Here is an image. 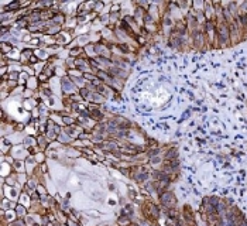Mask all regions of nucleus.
I'll return each instance as SVG.
<instances>
[{
    "mask_svg": "<svg viewBox=\"0 0 247 226\" xmlns=\"http://www.w3.org/2000/svg\"><path fill=\"white\" fill-rule=\"evenodd\" d=\"M117 223L119 225H123V226H130L132 223H130V218H129V215H123V216H120L119 219H117Z\"/></svg>",
    "mask_w": 247,
    "mask_h": 226,
    "instance_id": "3",
    "label": "nucleus"
},
{
    "mask_svg": "<svg viewBox=\"0 0 247 226\" xmlns=\"http://www.w3.org/2000/svg\"><path fill=\"white\" fill-rule=\"evenodd\" d=\"M98 78L103 79L106 84H112V81H110V76H109L106 72H98Z\"/></svg>",
    "mask_w": 247,
    "mask_h": 226,
    "instance_id": "4",
    "label": "nucleus"
},
{
    "mask_svg": "<svg viewBox=\"0 0 247 226\" xmlns=\"http://www.w3.org/2000/svg\"><path fill=\"white\" fill-rule=\"evenodd\" d=\"M23 55H26L27 58H31V57H33V52L30 51V50H24V51H23Z\"/></svg>",
    "mask_w": 247,
    "mask_h": 226,
    "instance_id": "8",
    "label": "nucleus"
},
{
    "mask_svg": "<svg viewBox=\"0 0 247 226\" xmlns=\"http://www.w3.org/2000/svg\"><path fill=\"white\" fill-rule=\"evenodd\" d=\"M62 88L65 89V92L66 90H68V92H74V89H75V88H74V84L69 82L68 78H64V79H62Z\"/></svg>",
    "mask_w": 247,
    "mask_h": 226,
    "instance_id": "2",
    "label": "nucleus"
},
{
    "mask_svg": "<svg viewBox=\"0 0 247 226\" xmlns=\"http://www.w3.org/2000/svg\"><path fill=\"white\" fill-rule=\"evenodd\" d=\"M130 226H138V225H133V223H132V225H130Z\"/></svg>",
    "mask_w": 247,
    "mask_h": 226,
    "instance_id": "21",
    "label": "nucleus"
},
{
    "mask_svg": "<svg viewBox=\"0 0 247 226\" xmlns=\"http://www.w3.org/2000/svg\"><path fill=\"white\" fill-rule=\"evenodd\" d=\"M95 6H96V10H99V9H102V7H103V4H102V3H96Z\"/></svg>",
    "mask_w": 247,
    "mask_h": 226,
    "instance_id": "16",
    "label": "nucleus"
},
{
    "mask_svg": "<svg viewBox=\"0 0 247 226\" xmlns=\"http://www.w3.org/2000/svg\"><path fill=\"white\" fill-rule=\"evenodd\" d=\"M1 50H3V52H6V51H10L11 50V47H7V44H1Z\"/></svg>",
    "mask_w": 247,
    "mask_h": 226,
    "instance_id": "10",
    "label": "nucleus"
},
{
    "mask_svg": "<svg viewBox=\"0 0 247 226\" xmlns=\"http://www.w3.org/2000/svg\"><path fill=\"white\" fill-rule=\"evenodd\" d=\"M30 61H31V62H37V58H34V57H31V58H30Z\"/></svg>",
    "mask_w": 247,
    "mask_h": 226,
    "instance_id": "18",
    "label": "nucleus"
},
{
    "mask_svg": "<svg viewBox=\"0 0 247 226\" xmlns=\"http://www.w3.org/2000/svg\"><path fill=\"white\" fill-rule=\"evenodd\" d=\"M38 191H40V192H41V194H43V192H45V190H44L43 187H38Z\"/></svg>",
    "mask_w": 247,
    "mask_h": 226,
    "instance_id": "17",
    "label": "nucleus"
},
{
    "mask_svg": "<svg viewBox=\"0 0 247 226\" xmlns=\"http://www.w3.org/2000/svg\"><path fill=\"white\" fill-rule=\"evenodd\" d=\"M38 141H40V144H41V146H45V144H47L45 139H43V137H40V139H38Z\"/></svg>",
    "mask_w": 247,
    "mask_h": 226,
    "instance_id": "13",
    "label": "nucleus"
},
{
    "mask_svg": "<svg viewBox=\"0 0 247 226\" xmlns=\"http://www.w3.org/2000/svg\"><path fill=\"white\" fill-rule=\"evenodd\" d=\"M79 52H81V48H74V50H71V52H69V54L74 57V55H78Z\"/></svg>",
    "mask_w": 247,
    "mask_h": 226,
    "instance_id": "9",
    "label": "nucleus"
},
{
    "mask_svg": "<svg viewBox=\"0 0 247 226\" xmlns=\"http://www.w3.org/2000/svg\"><path fill=\"white\" fill-rule=\"evenodd\" d=\"M34 226H38V225H34Z\"/></svg>",
    "mask_w": 247,
    "mask_h": 226,
    "instance_id": "22",
    "label": "nucleus"
},
{
    "mask_svg": "<svg viewBox=\"0 0 247 226\" xmlns=\"http://www.w3.org/2000/svg\"><path fill=\"white\" fill-rule=\"evenodd\" d=\"M16 212H17V216H20V218L26 216V208H23L21 205H18L16 208Z\"/></svg>",
    "mask_w": 247,
    "mask_h": 226,
    "instance_id": "5",
    "label": "nucleus"
},
{
    "mask_svg": "<svg viewBox=\"0 0 247 226\" xmlns=\"http://www.w3.org/2000/svg\"><path fill=\"white\" fill-rule=\"evenodd\" d=\"M69 225H71V226H78L76 223H74V222H69Z\"/></svg>",
    "mask_w": 247,
    "mask_h": 226,
    "instance_id": "20",
    "label": "nucleus"
},
{
    "mask_svg": "<svg viewBox=\"0 0 247 226\" xmlns=\"http://www.w3.org/2000/svg\"><path fill=\"white\" fill-rule=\"evenodd\" d=\"M81 95H82L83 99H86V98H88V90H86V89H81Z\"/></svg>",
    "mask_w": 247,
    "mask_h": 226,
    "instance_id": "11",
    "label": "nucleus"
},
{
    "mask_svg": "<svg viewBox=\"0 0 247 226\" xmlns=\"http://www.w3.org/2000/svg\"><path fill=\"white\" fill-rule=\"evenodd\" d=\"M160 201H161V204H164L165 206H168L169 209H172L175 206V204H177L175 195L172 192H168V191H164L160 194Z\"/></svg>",
    "mask_w": 247,
    "mask_h": 226,
    "instance_id": "1",
    "label": "nucleus"
},
{
    "mask_svg": "<svg viewBox=\"0 0 247 226\" xmlns=\"http://www.w3.org/2000/svg\"><path fill=\"white\" fill-rule=\"evenodd\" d=\"M40 81H43V82L47 81V75H41V76H40Z\"/></svg>",
    "mask_w": 247,
    "mask_h": 226,
    "instance_id": "15",
    "label": "nucleus"
},
{
    "mask_svg": "<svg viewBox=\"0 0 247 226\" xmlns=\"http://www.w3.org/2000/svg\"><path fill=\"white\" fill-rule=\"evenodd\" d=\"M64 123H68V124H72V123H74V120H72L71 117H64Z\"/></svg>",
    "mask_w": 247,
    "mask_h": 226,
    "instance_id": "12",
    "label": "nucleus"
},
{
    "mask_svg": "<svg viewBox=\"0 0 247 226\" xmlns=\"http://www.w3.org/2000/svg\"><path fill=\"white\" fill-rule=\"evenodd\" d=\"M89 113H90V112H89ZM90 117H95L96 120H99V119H102V117H103V115H102L99 110H95V112H92V113H90Z\"/></svg>",
    "mask_w": 247,
    "mask_h": 226,
    "instance_id": "6",
    "label": "nucleus"
},
{
    "mask_svg": "<svg viewBox=\"0 0 247 226\" xmlns=\"http://www.w3.org/2000/svg\"><path fill=\"white\" fill-rule=\"evenodd\" d=\"M13 226H24V223L18 221V222H14V223H13Z\"/></svg>",
    "mask_w": 247,
    "mask_h": 226,
    "instance_id": "14",
    "label": "nucleus"
},
{
    "mask_svg": "<svg viewBox=\"0 0 247 226\" xmlns=\"http://www.w3.org/2000/svg\"><path fill=\"white\" fill-rule=\"evenodd\" d=\"M28 86H30V88H35V86H37L35 78H30V79H28Z\"/></svg>",
    "mask_w": 247,
    "mask_h": 226,
    "instance_id": "7",
    "label": "nucleus"
},
{
    "mask_svg": "<svg viewBox=\"0 0 247 226\" xmlns=\"http://www.w3.org/2000/svg\"><path fill=\"white\" fill-rule=\"evenodd\" d=\"M37 160H38V161H41V160H43V156H41V154H38V156H37Z\"/></svg>",
    "mask_w": 247,
    "mask_h": 226,
    "instance_id": "19",
    "label": "nucleus"
}]
</instances>
